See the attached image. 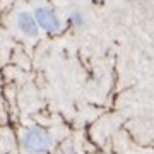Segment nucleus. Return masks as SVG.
Masks as SVG:
<instances>
[{"mask_svg": "<svg viewBox=\"0 0 154 154\" xmlns=\"http://www.w3.org/2000/svg\"><path fill=\"white\" fill-rule=\"evenodd\" d=\"M17 28L22 34H26L29 38L38 36V24L34 21V16L31 12H21L17 16Z\"/></svg>", "mask_w": 154, "mask_h": 154, "instance_id": "obj_3", "label": "nucleus"}, {"mask_svg": "<svg viewBox=\"0 0 154 154\" xmlns=\"http://www.w3.org/2000/svg\"><path fill=\"white\" fill-rule=\"evenodd\" d=\"M69 19H70L72 26H75V28H82L84 22H86V19H84V16L81 14V12H72Z\"/></svg>", "mask_w": 154, "mask_h": 154, "instance_id": "obj_4", "label": "nucleus"}, {"mask_svg": "<svg viewBox=\"0 0 154 154\" xmlns=\"http://www.w3.org/2000/svg\"><path fill=\"white\" fill-rule=\"evenodd\" d=\"M33 16H34L36 24H38V28L45 29L46 33H57V31H60V21H58L57 14L51 9H48V7H38Z\"/></svg>", "mask_w": 154, "mask_h": 154, "instance_id": "obj_2", "label": "nucleus"}, {"mask_svg": "<svg viewBox=\"0 0 154 154\" xmlns=\"http://www.w3.org/2000/svg\"><path fill=\"white\" fill-rule=\"evenodd\" d=\"M22 146L31 154H43L51 147V135L39 127H33L24 132Z\"/></svg>", "mask_w": 154, "mask_h": 154, "instance_id": "obj_1", "label": "nucleus"}]
</instances>
